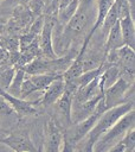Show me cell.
Returning <instances> with one entry per match:
<instances>
[{
  "label": "cell",
  "mask_w": 135,
  "mask_h": 152,
  "mask_svg": "<svg viewBox=\"0 0 135 152\" xmlns=\"http://www.w3.org/2000/svg\"><path fill=\"white\" fill-rule=\"evenodd\" d=\"M131 109H134V101L133 99L129 101H126L123 103H120L117 106L110 107L107 110H104L103 113H101V115L98 116V119L96 120L94 127L90 129V132L88 133L86 138V146L84 147V151H92V147L95 145V142L97 141V139L105 133L120 118H122L126 113L130 112Z\"/></svg>",
  "instance_id": "1"
},
{
  "label": "cell",
  "mask_w": 135,
  "mask_h": 152,
  "mask_svg": "<svg viewBox=\"0 0 135 152\" xmlns=\"http://www.w3.org/2000/svg\"><path fill=\"white\" fill-rule=\"evenodd\" d=\"M134 124L135 114L134 109H131L130 112L126 113L122 118H120L105 133H103L97 139L92 147V151H109L115 144H117L124 137V134L128 131L134 128Z\"/></svg>",
  "instance_id": "2"
},
{
  "label": "cell",
  "mask_w": 135,
  "mask_h": 152,
  "mask_svg": "<svg viewBox=\"0 0 135 152\" xmlns=\"http://www.w3.org/2000/svg\"><path fill=\"white\" fill-rule=\"evenodd\" d=\"M57 23V15H44V25L38 34V48L40 57L46 59H53L58 57L53 50L52 31Z\"/></svg>",
  "instance_id": "3"
},
{
  "label": "cell",
  "mask_w": 135,
  "mask_h": 152,
  "mask_svg": "<svg viewBox=\"0 0 135 152\" xmlns=\"http://www.w3.org/2000/svg\"><path fill=\"white\" fill-rule=\"evenodd\" d=\"M131 87H133L131 82L120 76L111 86L107 87L103 90V102H104L105 108L108 109L110 107H114V106H117L120 103L128 101L126 99V95Z\"/></svg>",
  "instance_id": "4"
},
{
  "label": "cell",
  "mask_w": 135,
  "mask_h": 152,
  "mask_svg": "<svg viewBox=\"0 0 135 152\" xmlns=\"http://www.w3.org/2000/svg\"><path fill=\"white\" fill-rule=\"evenodd\" d=\"M0 144L6 145L13 151L18 152H33L37 151L34 144L32 142L30 134L27 131H18L14 133H11L6 138L0 139Z\"/></svg>",
  "instance_id": "5"
},
{
  "label": "cell",
  "mask_w": 135,
  "mask_h": 152,
  "mask_svg": "<svg viewBox=\"0 0 135 152\" xmlns=\"http://www.w3.org/2000/svg\"><path fill=\"white\" fill-rule=\"evenodd\" d=\"M64 148V133L60 131L54 120H49L45 127V147L46 152H58Z\"/></svg>",
  "instance_id": "6"
},
{
  "label": "cell",
  "mask_w": 135,
  "mask_h": 152,
  "mask_svg": "<svg viewBox=\"0 0 135 152\" xmlns=\"http://www.w3.org/2000/svg\"><path fill=\"white\" fill-rule=\"evenodd\" d=\"M0 95H2L8 101V103L12 106V108L14 109L17 115H19V116L37 115V113H38L37 106H34L33 103H31L26 99H21V97L11 95L9 93H7L4 89H0Z\"/></svg>",
  "instance_id": "7"
},
{
  "label": "cell",
  "mask_w": 135,
  "mask_h": 152,
  "mask_svg": "<svg viewBox=\"0 0 135 152\" xmlns=\"http://www.w3.org/2000/svg\"><path fill=\"white\" fill-rule=\"evenodd\" d=\"M64 89H65V82H64L63 75H60L59 77H57L56 80H53V81L44 89L39 104H40V106H44V107H50V106H52V104L58 100V97L63 94Z\"/></svg>",
  "instance_id": "8"
},
{
  "label": "cell",
  "mask_w": 135,
  "mask_h": 152,
  "mask_svg": "<svg viewBox=\"0 0 135 152\" xmlns=\"http://www.w3.org/2000/svg\"><path fill=\"white\" fill-rule=\"evenodd\" d=\"M120 28L122 33V38L124 42V45H128L129 48H135V21L134 18L130 14H127L124 17H121L118 19Z\"/></svg>",
  "instance_id": "9"
},
{
  "label": "cell",
  "mask_w": 135,
  "mask_h": 152,
  "mask_svg": "<svg viewBox=\"0 0 135 152\" xmlns=\"http://www.w3.org/2000/svg\"><path fill=\"white\" fill-rule=\"evenodd\" d=\"M112 4H114V0H97L96 1V18H95V21H94V24H92V26H91L86 37L92 38L95 32L101 27L102 21H103L105 14L108 13V11H109V8L111 7Z\"/></svg>",
  "instance_id": "10"
},
{
  "label": "cell",
  "mask_w": 135,
  "mask_h": 152,
  "mask_svg": "<svg viewBox=\"0 0 135 152\" xmlns=\"http://www.w3.org/2000/svg\"><path fill=\"white\" fill-rule=\"evenodd\" d=\"M124 45L123 38H122V33H121V28H120V23L117 21L107 33L105 36V43H104V52L111 51V50H116L121 46Z\"/></svg>",
  "instance_id": "11"
},
{
  "label": "cell",
  "mask_w": 135,
  "mask_h": 152,
  "mask_svg": "<svg viewBox=\"0 0 135 152\" xmlns=\"http://www.w3.org/2000/svg\"><path fill=\"white\" fill-rule=\"evenodd\" d=\"M72 97H73V93L64 89L63 94L58 97V100L53 103V106L56 107V109L58 110V113L64 116L69 122H71V106H72Z\"/></svg>",
  "instance_id": "12"
},
{
  "label": "cell",
  "mask_w": 135,
  "mask_h": 152,
  "mask_svg": "<svg viewBox=\"0 0 135 152\" xmlns=\"http://www.w3.org/2000/svg\"><path fill=\"white\" fill-rule=\"evenodd\" d=\"M116 55H117V64L121 68H128V69H134V49L129 48L128 45H123L118 49H116Z\"/></svg>",
  "instance_id": "13"
},
{
  "label": "cell",
  "mask_w": 135,
  "mask_h": 152,
  "mask_svg": "<svg viewBox=\"0 0 135 152\" xmlns=\"http://www.w3.org/2000/svg\"><path fill=\"white\" fill-rule=\"evenodd\" d=\"M109 151H120V152H134L135 151V135H134V128L128 131L124 137L115 144Z\"/></svg>",
  "instance_id": "14"
},
{
  "label": "cell",
  "mask_w": 135,
  "mask_h": 152,
  "mask_svg": "<svg viewBox=\"0 0 135 152\" xmlns=\"http://www.w3.org/2000/svg\"><path fill=\"white\" fill-rule=\"evenodd\" d=\"M30 81L33 83L34 88L37 91H44V89L57 77H59L60 75L57 74H34V75H30L27 74Z\"/></svg>",
  "instance_id": "15"
},
{
  "label": "cell",
  "mask_w": 135,
  "mask_h": 152,
  "mask_svg": "<svg viewBox=\"0 0 135 152\" xmlns=\"http://www.w3.org/2000/svg\"><path fill=\"white\" fill-rule=\"evenodd\" d=\"M25 75L26 72L24 71L22 68H15V72H14V76L12 78V82L9 83L8 88L6 89L7 93H9L11 95H14V96H20V88H21V84H22V81L25 78Z\"/></svg>",
  "instance_id": "16"
},
{
  "label": "cell",
  "mask_w": 135,
  "mask_h": 152,
  "mask_svg": "<svg viewBox=\"0 0 135 152\" xmlns=\"http://www.w3.org/2000/svg\"><path fill=\"white\" fill-rule=\"evenodd\" d=\"M118 19H120L118 13H117V11H116L115 5L112 4L111 7L109 8L108 13L105 14V17H104V19H103V21H102V25H101V27H99V28L102 30V34H103L104 37L107 36L108 31L118 21Z\"/></svg>",
  "instance_id": "17"
},
{
  "label": "cell",
  "mask_w": 135,
  "mask_h": 152,
  "mask_svg": "<svg viewBox=\"0 0 135 152\" xmlns=\"http://www.w3.org/2000/svg\"><path fill=\"white\" fill-rule=\"evenodd\" d=\"M15 68L12 65H4L0 70V89L6 90L12 82V78L14 76Z\"/></svg>",
  "instance_id": "18"
},
{
  "label": "cell",
  "mask_w": 135,
  "mask_h": 152,
  "mask_svg": "<svg viewBox=\"0 0 135 152\" xmlns=\"http://www.w3.org/2000/svg\"><path fill=\"white\" fill-rule=\"evenodd\" d=\"M0 44L8 52L19 51V37H17L15 34L9 36V37L4 38V39H0Z\"/></svg>",
  "instance_id": "19"
},
{
  "label": "cell",
  "mask_w": 135,
  "mask_h": 152,
  "mask_svg": "<svg viewBox=\"0 0 135 152\" xmlns=\"http://www.w3.org/2000/svg\"><path fill=\"white\" fill-rule=\"evenodd\" d=\"M12 115H15L14 109L8 103V101L2 95H0V116L6 118V116H12Z\"/></svg>",
  "instance_id": "20"
},
{
  "label": "cell",
  "mask_w": 135,
  "mask_h": 152,
  "mask_svg": "<svg viewBox=\"0 0 135 152\" xmlns=\"http://www.w3.org/2000/svg\"><path fill=\"white\" fill-rule=\"evenodd\" d=\"M4 65H9L8 64V51L4 49L0 44V66Z\"/></svg>",
  "instance_id": "21"
},
{
  "label": "cell",
  "mask_w": 135,
  "mask_h": 152,
  "mask_svg": "<svg viewBox=\"0 0 135 152\" xmlns=\"http://www.w3.org/2000/svg\"><path fill=\"white\" fill-rule=\"evenodd\" d=\"M72 0H58V10L59 8H62V7H64V6H66L68 4H70Z\"/></svg>",
  "instance_id": "22"
},
{
  "label": "cell",
  "mask_w": 135,
  "mask_h": 152,
  "mask_svg": "<svg viewBox=\"0 0 135 152\" xmlns=\"http://www.w3.org/2000/svg\"><path fill=\"white\" fill-rule=\"evenodd\" d=\"M0 70H1V66H0Z\"/></svg>",
  "instance_id": "23"
},
{
  "label": "cell",
  "mask_w": 135,
  "mask_h": 152,
  "mask_svg": "<svg viewBox=\"0 0 135 152\" xmlns=\"http://www.w3.org/2000/svg\"><path fill=\"white\" fill-rule=\"evenodd\" d=\"M0 1H2V0H0Z\"/></svg>",
  "instance_id": "24"
}]
</instances>
